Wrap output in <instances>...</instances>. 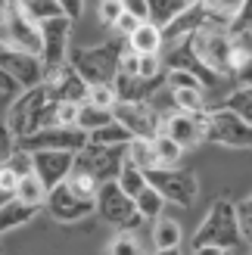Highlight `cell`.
Wrapping results in <instances>:
<instances>
[{
  "mask_svg": "<svg viewBox=\"0 0 252 255\" xmlns=\"http://www.w3.org/2000/svg\"><path fill=\"white\" fill-rule=\"evenodd\" d=\"M6 128L12 134H16V140L28 137L34 131H44V128H56V100H50L44 84L41 87H28L16 103H12V109L6 112Z\"/></svg>",
  "mask_w": 252,
  "mask_h": 255,
  "instance_id": "obj_1",
  "label": "cell"
},
{
  "mask_svg": "<svg viewBox=\"0 0 252 255\" xmlns=\"http://www.w3.org/2000/svg\"><path fill=\"white\" fill-rule=\"evenodd\" d=\"M122 37L100 44V47H81L69 56L72 69L81 75L87 84H112L122 66Z\"/></svg>",
  "mask_w": 252,
  "mask_h": 255,
  "instance_id": "obj_2",
  "label": "cell"
},
{
  "mask_svg": "<svg viewBox=\"0 0 252 255\" xmlns=\"http://www.w3.org/2000/svg\"><path fill=\"white\" fill-rule=\"evenodd\" d=\"M187 50L193 53V59L212 72L215 78H231L228 56H231V28L221 25H203L199 31L187 37Z\"/></svg>",
  "mask_w": 252,
  "mask_h": 255,
  "instance_id": "obj_3",
  "label": "cell"
},
{
  "mask_svg": "<svg viewBox=\"0 0 252 255\" xmlns=\"http://www.w3.org/2000/svg\"><path fill=\"white\" fill-rule=\"evenodd\" d=\"M196 246H218V249H234L243 246V231H240V218H237V206L228 199H218L203 218L199 231L193 237V249Z\"/></svg>",
  "mask_w": 252,
  "mask_h": 255,
  "instance_id": "obj_4",
  "label": "cell"
},
{
  "mask_svg": "<svg viewBox=\"0 0 252 255\" xmlns=\"http://www.w3.org/2000/svg\"><path fill=\"white\" fill-rule=\"evenodd\" d=\"M94 206H97L100 215H103V221L122 227V231H134V227L143 221L140 212H137V206H134V199L125 193L116 181L100 184V193L94 199Z\"/></svg>",
  "mask_w": 252,
  "mask_h": 255,
  "instance_id": "obj_5",
  "label": "cell"
},
{
  "mask_svg": "<svg viewBox=\"0 0 252 255\" xmlns=\"http://www.w3.org/2000/svg\"><path fill=\"white\" fill-rule=\"evenodd\" d=\"M146 184L159 190L165 202H178L181 209H190L199 193L196 177L184 168H153V171H146Z\"/></svg>",
  "mask_w": 252,
  "mask_h": 255,
  "instance_id": "obj_6",
  "label": "cell"
},
{
  "mask_svg": "<svg viewBox=\"0 0 252 255\" xmlns=\"http://www.w3.org/2000/svg\"><path fill=\"white\" fill-rule=\"evenodd\" d=\"M122 165H125V146H94V143H87L84 149L75 152V168L87 171L91 177H97L100 184L116 181Z\"/></svg>",
  "mask_w": 252,
  "mask_h": 255,
  "instance_id": "obj_7",
  "label": "cell"
},
{
  "mask_svg": "<svg viewBox=\"0 0 252 255\" xmlns=\"http://www.w3.org/2000/svg\"><path fill=\"white\" fill-rule=\"evenodd\" d=\"M0 44H6L12 50H22V53L41 56V25L25 16L22 3L9 6L6 22H3V28H0Z\"/></svg>",
  "mask_w": 252,
  "mask_h": 255,
  "instance_id": "obj_8",
  "label": "cell"
},
{
  "mask_svg": "<svg viewBox=\"0 0 252 255\" xmlns=\"http://www.w3.org/2000/svg\"><path fill=\"white\" fill-rule=\"evenodd\" d=\"M206 140L224 146H252V125H246L231 109H215L206 116Z\"/></svg>",
  "mask_w": 252,
  "mask_h": 255,
  "instance_id": "obj_9",
  "label": "cell"
},
{
  "mask_svg": "<svg viewBox=\"0 0 252 255\" xmlns=\"http://www.w3.org/2000/svg\"><path fill=\"white\" fill-rule=\"evenodd\" d=\"M44 91L56 103H84L87 100V81L72 69V62L44 69Z\"/></svg>",
  "mask_w": 252,
  "mask_h": 255,
  "instance_id": "obj_10",
  "label": "cell"
},
{
  "mask_svg": "<svg viewBox=\"0 0 252 255\" xmlns=\"http://www.w3.org/2000/svg\"><path fill=\"white\" fill-rule=\"evenodd\" d=\"M87 146V134L81 128H44L19 140V149L25 152H41V149H62V152H78Z\"/></svg>",
  "mask_w": 252,
  "mask_h": 255,
  "instance_id": "obj_11",
  "label": "cell"
},
{
  "mask_svg": "<svg viewBox=\"0 0 252 255\" xmlns=\"http://www.w3.org/2000/svg\"><path fill=\"white\" fill-rule=\"evenodd\" d=\"M112 119L128 128L131 137L156 140V134H162V116L149 103H116L112 106Z\"/></svg>",
  "mask_w": 252,
  "mask_h": 255,
  "instance_id": "obj_12",
  "label": "cell"
},
{
  "mask_svg": "<svg viewBox=\"0 0 252 255\" xmlns=\"http://www.w3.org/2000/svg\"><path fill=\"white\" fill-rule=\"evenodd\" d=\"M0 69L9 72L25 91L44 84V62L34 53H22V50H12L6 44H0Z\"/></svg>",
  "mask_w": 252,
  "mask_h": 255,
  "instance_id": "obj_13",
  "label": "cell"
},
{
  "mask_svg": "<svg viewBox=\"0 0 252 255\" xmlns=\"http://www.w3.org/2000/svg\"><path fill=\"white\" fill-rule=\"evenodd\" d=\"M69 31H72V19H66V16L41 22V62H44V69L69 62Z\"/></svg>",
  "mask_w": 252,
  "mask_h": 255,
  "instance_id": "obj_14",
  "label": "cell"
},
{
  "mask_svg": "<svg viewBox=\"0 0 252 255\" xmlns=\"http://www.w3.org/2000/svg\"><path fill=\"white\" fill-rule=\"evenodd\" d=\"M44 206H47V212L53 215L56 221H81V218H87L91 212H97L94 202L75 196L69 184H56V187L47 193V202H44Z\"/></svg>",
  "mask_w": 252,
  "mask_h": 255,
  "instance_id": "obj_15",
  "label": "cell"
},
{
  "mask_svg": "<svg viewBox=\"0 0 252 255\" xmlns=\"http://www.w3.org/2000/svg\"><path fill=\"white\" fill-rule=\"evenodd\" d=\"M34 162V174L41 177V184L47 190H53L56 184H66V177L75 168V152H62V149H41L31 152Z\"/></svg>",
  "mask_w": 252,
  "mask_h": 255,
  "instance_id": "obj_16",
  "label": "cell"
},
{
  "mask_svg": "<svg viewBox=\"0 0 252 255\" xmlns=\"http://www.w3.org/2000/svg\"><path fill=\"white\" fill-rule=\"evenodd\" d=\"M162 134H168L181 149L196 146L206 137V116L199 119V112H193V116L190 112H174V116L162 122Z\"/></svg>",
  "mask_w": 252,
  "mask_h": 255,
  "instance_id": "obj_17",
  "label": "cell"
},
{
  "mask_svg": "<svg viewBox=\"0 0 252 255\" xmlns=\"http://www.w3.org/2000/svg\"><path fill=\"white\" fill-rule=\"evenodd\" d=\"M112 87H116V97L119 103H149V100L156 97V91L162 87L159 78L153 81H143V78H131V75H116V81H112Z\"/></svg>",
  "mask_w": 252,
  "mask_h": 255,
  "instance_id": "obj_18",
  "label": "cell"
},
{
  "mask_svg": "<svg viewBox=\"0 0 252 255\" xmlns=\"http://www.w3.org/2000/svg\"><path fill=\"white\" fill-rule=\"evenodd\" d=\"M203 25H215L209 19V12L203 9V3H196V6H187L178 19H174L165 31H162V41H178V37H190L193 31H199Z\"/></svg>",
  "mask_w": 252,
  "mask_h": 255,
  "instance_id": "obj_19",
  "label": "cell"
},
{
  "mask_svg": "<svg viewBox=\"0 0 252 255\" xmlns=\"http://www.w3.org/2000/svg\"><path fill=\"white\" fill-rule=\"evenodd\" d=\"M184 9H187L184 0H146V12H149L146 22H149V25H156L159 31H165Z\"/></svg>",
  "mask_w": 252,
  "mask_h": 255,
  "instance_id": "obj_20",
  "label": "cell"
},
{
  "mask_svg": "<svg viewBox=\"0 0 252 255\" xmlns=\"http://www.w3.org/2000/svg\"><path fill=\"white\" fill-rule=\"evenodd\" d=\"M34 215H37V206H28V202L12 196L6 206L0 209V234H9V231H16V227L28 224Z\"/></svg>",
  "mask_w": 252,
  "mask_h": 255,
  "instance_id": "obj_21",
  "label": "cell"
},
{
  "mask_svg": "<svg viewBox=\"0 0 252 255\" xmlns=\"http://www.w3.org/2000/svg\"><path fill=\"white\" fill-rule=\"evenodd\" d=\"M162 44H165V41H162V31L156 28V25H149V22H143L140 28L128 37V47L134 50L137 56H159Z\"/></svg>",
  "mask_w": 252,
  "mask_h": 255,
  "instance_id": "obj_22",
  "label": "cell"
},
{
  "mask_svg": "<svg viewBox=\"0 0 252 255\" xmlns=\"http://www.w3.org/2000/svg\"><path fill=\"white\" fill-rule=\"evenodd\" d=\"M125 159L131 165H137L140 171H153L159 168V159L153 152V140H143V137H131L128 146H125Z\"/></svg>",
  "mask_w": 252,
  "mask_h": 255,
  "instance_id": "obj_23",
  "label": "cell"
},
{
  "mask_svg": "<svg viewBox=\"0 0 252 255\" xmlns=\"http://www.w3.org/2000/svg\"><path fill=\"white\" fill-rule=\"evenodd\" d=\"M246 0H203V9L209 12V19L221 25V28H231V25L237 22V16H240Z\"/></svg>",
  "mask_w": 252,
  "mask_h": 255,
  "instance_id": "obj_24",
  "label": "cell"
},
{
  "mask_svg": "<svg viewBox=\"0 0 252 255\" xmlns=\"http://www.w3.org/2000/svg\"><path fill=\"white\" fill-rule=\"evenodd\" d=\"M47 193L50 190L41 184V177L37 174H25V177H19V184H16V199H22V202H28V206H37L41 209L44 202H47Z\"/></svg>",
  "mask_w": 252,
  "mask_h": 255,
  "instance_id": "obj_25",
  "label": "cell"
},
{
  "mask_svg": "<svg viewBox=\"0 0 252 255\" xmlns=\"http://www.w3.org/2000/svg\"><path fill=\"white\" fill-rule=\"evenodd\" d=\"M128 140H131L128 128L119 125V122H109L100 131L87 134V143H94V146H128Z\"/></svg>",
  "mask_w": 252,
  "mask_h": 255,
  "instance_id": "obj_26",
  "label": "cell"
},
{
  "mask_svg": "<svg viewBox=\"0 0 252 255\" xmlns=\"http://www.w3.org/2000/svg\"><path fill=\"white\" fill-rule=\"evenodd\" d=\"M116 184H119L131 199H137V196H140L143 190L149 187V184H146V171H140V168H137V165H131L128 159H125L122 171H119V177H116Z\"/></svg>",
  "mask_w": 252,
  "mask_h": 255,
  "instance_id": "obj_27",
  "label": "cell"
},
{
  "mask_svg": "<svg viewBox=\"0 0 252 255\" xmlns=\"http://www.w3.org/2000/svg\"><path fill=\"white\" fill-rule=\"evenodd\" d=\"M153 243L156 249H181V224L171 218H156Z\"/></svg>",
  "mask_w": 252,
  "mask_h": 255,
  "instance_id": "obj_28",
  "label": "cell"
},
{
  "mask_svg": "<svg viewBox=\"0 0 252 255\" xmlns=\"http://www.w3.org/2000/svg\"><path fill=\"white\" fill-rule=\"evenodd\" d=\"M109 122H116V119H112V109H97L91 103H81V109H78V125H75V128H81L84 134H94V131H100V128L109 125Z\"/></svg>",
  "mask_w": 252,
  "mask_h": 255,
  "instance_id": "obj_29",
  "label": "cell"
},
{
  "mask_svg": "<svg viewBox=\"0 0 252 255\" xmlns=\"http://www.w3.org/2000/svg\"><path fill=\"white\" fill-rule=\"evenodd\" d=\"M22 9L25 16H28L31 22H50V19H62L66 12H62V6L56 3V0H22Z\"/></svg>",
  "mask_w": 252,
  "mask_h": 255,
  "instance_id": "obj_30",
  "label": "cell"
},
{
  "mask_svg": "<svg viewBox=\"0 0 252 255\" xmlns=\"http://www.w3.org/2000/svg\"><path fill=\"white\" fill-rule=\"evenodd\" d=\"M153 152H156V159H159V168H178V162H181V156H184V149L174 143L168 134H156Z\"/></svg>",
  "mask_w": 252,
  "mask_h": 255,
  "instance_id": "obj_31",
  "label": "cell"
},
{
  "mask_svg": "<svg viewBox=\"0 0 252 255\" xmlns=\"http://www.w3.org/2000/svg\"><path fill=\"white\" fill-rule=\"evenodd\" d=\"M221 109H231L234 116H240L246 125H252V84H243V87H237L234 94H228Z\"/></svg>",
  "mask_w": 252,
  "mask_h": 255,
  "instance_id": "obj_32",
  "label": "cell"
},
{
  "mask_svg": "<svg viewBox=\"0 0 252 255\" xmlns=\"http://www.w3.org/2000/svg\"><path fill=\"white\" fill-rule=\"evenodd\" d=\"M22 94H25V87H22L16 78H12L9 72L0 69V122L6 119V112L12 109V103H16Z\"/></svg>",
  "mask_w": 252,
  "mask_h": 255,
  "instance_id": "obj_33",
  "label": "cell"
},
{
  "mask_svg": "<svg viewBox=\"0 0 252 255\" xmlns=\"http://www.w3.org/2000/svg\"><path fill=\"white\" fill-rule=\"evenodd\" d=\"M66 184L72 187V193L75 196H81V199H97V193H100V181L97 177H91L87 171H78V168H72V174L66 177Z\"/></svg>",
  "mask_w": 252,
  "mask_h": 255,
  "instance_id": "obj_34",
  "label": "cell"
},
{
  "mask_svg": "<svg viewBox=\"0 0 252 255\" xmlns=\"http://www.w3.org/2000/svg\"><path fill=\"white\" fill-rule=\"evenodd\" d=\"M134 206H137V212H140V218L146 221H153V218H162V209H165V199H162V193L159 190H153V187H146L140 196L134 199Z\"/></svg>",
  "mask_w": 252,
  "mask_h": 255,
  "instance_id": "obj_35",
  "label": "cell"
},
{
  "mask_svg": "<svg viewBox=\"0 0 252 255\" xmlns=\"http://www.w3.org/2000/svg\"><path fill=\"white\" fill-rule=\"evenodd\" d=\"M171 91V87H168ZM171 100H174V109L178 112H199L203 109V91L199 87H174L171 91Z\"/></svg>",
  "mask_w": 252,
  "mask_h": 255,
  "instance_id": "obj_36",
  "label": "cell"
},
{
  "mask_svg": "<svg viewBox=\"0 0 252 255\" xmlns=\"http://www.w3.org/2000/svg\"><path fill=\"white\" fill-rule=\"evenodd\" d=\"M84 103H91L97 109H112L119 103L116 87H112V84H87V100H84Z\"/></svg>",
  "mask_w": 252,
  "mask_h": 255,
  "instance_id": "obj_37",
  "label": "cell"
},
{
  "mask_svg": "<svg viewBox=\"0 0 252 255\" xmlns=\"http://www.w3.org/2000/svg\"><path fill=\"white\" fill-rule=\"evenodd\" d=\"M109 255H143V246H140V240H137L134 234L122 231V234L109 243Z\"/></svg>",
  "mask_w": 252,
  "mask_h": 255,
  "instance_id": "obj_38",
  "label": "cell"
},
{
  "mask_svg": "<svg viewBox=\"0 0 252 255\" xmlns=\"http://www.w3.org/2000/svg\"><path fill=\"white\" fill-rule=\"evenodd\" d=\"M165 87H199L203 91V81L196 78L193 72H184V69H168V75H165Z\"/></svg>",
  "mask_w": 252,
  "mask_h": 255,
  "instance_id": "obj_39",
  "label": "cell"
},
{
  "mask_svg": "<svg viewBox=\"0 0 252 255\" xmlns=\"http://www.w3.org/2000/svg\"><path fill=\"white\" fill-rule=\"evenodd\" d=\"M81 103H56V128H75L78 125Z\"/></svg>",
  "mask_w": 252,
  "mask_h": 255,
  "instance_id": "obj_40",
  "label": "cell"
},
{
  "mask_svg": "<svg viewBox=\"0 0 252 255\" xmlns=\"http://www.w3.org/2000/svg\"><path fill=\"white\" fill-rule=\"evenodd\" d=\"M9 168L12 171H16L19 177H25V174H34V162H31V152H25V149H19L16 146V152H12V156H9Z\"/></svg>",
  "mask_w": 252,
  "mask_h": 255,
  "instance_id": "obj_41",
  "label": "cell"
},
{
  "mask_svg": "<svg viewBox=\"0 0 252 255\" xmlns=\"http://www.w3.org/2000/svg\"><path fill=\"white\" fill-rule=\"evenodd\" d=\"M16 146H19V140H16V134L6 128V122H0V165H6L9 162V156L16 152Z\"/></svg>",
  "mask_w": 252,
  "mask_h": 255,
  "instance_id": "obj_42",
  "label": "cell"
},
{
  "mask_svg": "<svg viewBox=\"0 0 252 255\" xmlns=\"http://www.w3.org/2000/svg\"><path fill=\"white\" fill-rule=\"evenodd\" d=\"M125 12V6H122V0H100V22L103 25H116L119 22V16Z\"/></svg>",
  "mask_w": 252,
  "mask_h": 255,
  "instance_id": "obj_43",
  "label": "cell"
},
{
  "mask_svg": "<svg viewBox=\"0 0 252 255\" xmlns=\"http://www.w3.org/2000/svg\"><path fill=\"white\" fill-rule=\"evenodd\" d=\"M140 19H137V16H131V12H122V16H119V22L116 25H112V31H116L119 37H122V41H128V37L137 31V28H140Z\"/></svg>",
  "mask_w": 252,
  "mask_h": 255,
  "instance_id": "obj_44",
  "label": "cell"
},
{
  "mask_svg": "<svg viewBox=\"0 0 252 255\" xmlns=\"http://www.w3.org/2000/svg\"><path fill=\"white\" fill-rule=\"evenodd\" d=\"M237 218H240V231H243V240L252 243V196L243 199L240 206H237Z\"/></svg>",
  "mask_w": 252,
  "mask_h": 255,
  "instance_id": "obj_45",
  "label": "cell"
},
{
  "mask_svg": "<svg viewBox=\"0 0 252 255\" xmlns=\"http://www.w3.org/2000/svg\"><path fill=\"white\" fill-rule=\"evenodd\" d=\"M159 66H162L159 56H140V72H137V78H143V81L159 78Z\"/></svg>",
  "mask_w": 252,
  "mask_h": 255,
  "instance_id": "obj_46",
  "label": "cell"
},
{
  "mask_svg": "<svg viewBox=\"0 0 252 255\" xmlns=\"http://www.w3.org/2000/svg\"><path fill=\"white\" fill-rule=\"evenodd\" d=\"M231 31H252V0H246L240 16H237V22L231 25Z\"/></svg>",
  "mask_w": 252,
  "mask_h": 255,
  "instance_id": "obj_47",
  "label": "cell"
},
{
  "mask_svg": "<svg viewBox=\"0 0 252 255\" xmlns=\"http://www.w3.org/2000/svg\"><path fill=\"white\" fill-rule=\"evenodd\" d=\"M16 184H19V174L9 168V165H0V190L6 193H16Z\"/></svg>",
  "mask_w": 252,
  "mask_h": 255,
  "instance_id": "obj_48",
  "label": "cell"
},
{
  "mask_svg": "<svg viewBox=\"0 0 252 255\" xmlns=\"http://www.w3.org/2000/svg\"><path fill=\"white\" fill-rule=\"evenodd\" d=\"M122 6H125V12H131V16H137L140 22H146V0H122Z\"/></svg>",
  "mask_w": 252,
  "mask_h": 255,
  "instance_id": "obj_49",
  "label": "cell"
},
{
  "mask_svg": "<svg viewBox=\"0 0 252 255\" xmlns=\"http://www.w3.org/2000/svg\"><path fill=\"white\" fill-rule=\"evenodd\" d=\"M56 3L62 6L66 19H78V16H81V9H84V0H56Z\"/></svg>",
  "mask_w": 252,
  "mask_h": 255,
  "instance_id": "obj_50",
  "label": "cell"
},
{
  "mask_svg": "<svg viewBox=\"0 0 252 255\" xmlns=\"http://www.w3.org/2000/svg\"><path fill=\"white\" fill-rule=\"evenodd\" d=\"M193 255H224V249H218V246H196Z\"/></svg>",
  "mask_w": 252,
  "mask_h": 255,
  "instance_id": "obj_51",
  "label": "cell"
},
{
  "mask_svg": "<svg viewBox=\"0 0 252 255\" xmlns=\"http://www.w3.org/2000/svg\"><path fill=\"white\" fill-rule=\"evenodd\" d=\"M9 0H0V28H3V22H6V12H9Z\"/></svg>",
  "mask_w": 252,
  "mask_h": 255,
  "instance_id": "obj_52",
  "label": "cell"
},
{
  "mask_svg": "<svg viewBox=\"0 0 252 255\" xmlns=\"http://www.w3.org/2000/svg\"><path fill=\"white\" fill-rule=\"evenodd\" d=\"M249 249L246 246H234V249H224V255H246Z\"/></svg>",
  "mask_w": 252,
  "mask_h": 255,
  "instance_id": "obj_53",
  "label": "cell"
},
{
  "mask_svg": "<svg viewBox=\"0 0 252 255\" xmlns=\"http://www.w3.org/2000/svg\"><path fill=\"white\" fill-rule=\"evenodd\" d=\"M9 199H12V193H6V190H0V209H3Z\"/></svg>",
  "mask_w": 252,
  "mask_h": 255,
  "instance_id": "obj_54",
  "label": "cell"
},
{
  "mask_svg": "<svg viewBox=\"0 0 252 255\" xmlns=\"http://www.w3.org/2000/svg\"><path fill=\"white\" fill-rule=\"evenodd\" d=\"M153 255H181V249H156Z\"/></svg>",
  "mask_w": 252,
  "mask_h": 255,
  "instance_id": "obj_55",
  "label": "cell"
},
{
  "mask_svg": "<svg viewBox=\"0 0 252 255\" xmlns=\"http://www.w3.org/2000/svg\"><path fill=\"white\" fill-rule=\"evenodd\" d=\"M184 3H187V6H196V3H203V0H184Z\"/></svg>",
  "mask_w": 252,
  "mask_h": 255,
  "instance_id": "obj_56",
  "label": "cell"
},
{
  "mask_svg": "<svg viewBox=\"0 0 252 255\" xmlns=\"http://www.w3.org/2000/svg\"><path fill=\"white\" fill-rule=\"evenodd\" d=\"M246 255H252V243H249V252H246Z\"/></svg>",
  "mask_w": 252,
  "mask_h": 255,
  "instance_id": "obj_57",
  "label": "cell"
}]
</instances>
